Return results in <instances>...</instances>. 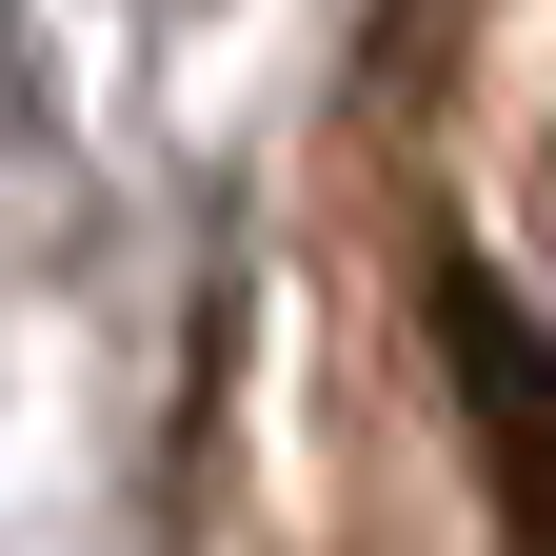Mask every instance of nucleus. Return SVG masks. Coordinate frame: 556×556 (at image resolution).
<instances>
[{"mask_svg": "<svg viewBox=\"0 0 556 556\" xmlns=\"http://www.w3.org/2000/svg\"><path fill=\"white\" fill-rule=\"evenodd\" d=\"M438 397H457V457L477 497H497L517 556H556V318L517 299V278H438Z\"/></svg>", "mask_w": 556, "mask_h": 556, "instance_id": "1", "label": "nucleus"}]
</instances>
